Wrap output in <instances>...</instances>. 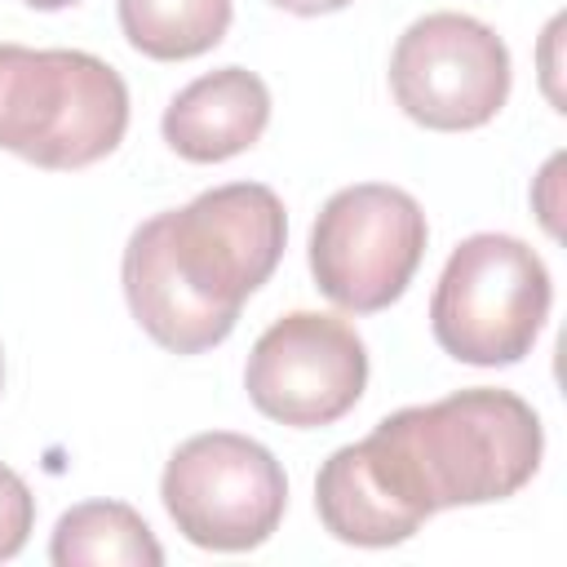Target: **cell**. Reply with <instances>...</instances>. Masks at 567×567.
Here are the masks:
<instances>
[{
  "label": "cell",
  "mask_w": 567,
  "mask_h": 567,
  "mask_svg": "<svg viewBox=\"0 0 567 567\" xmlns=\"http://www.w3.org/2000/svg\"><path fill=\"white\" fill-rule=\"evenodd\" d=\"M27 9H44V13H53V9H71V4H80V0H22Z\"/></svg>",
  "instance_id": "5bb4252c"
},
{
  "label": "cell",
  "mask_w": 567,
  "mask_h": 567,
  "mask_svg": "<svg viewBox=\"0 0 567 567\" xmlns=\"http://www.w3.org/2000/svg\"><path fill=\"white\" fill-rule=\"evenodd\" d=\"M31 527H35V496L9 465H0V563L22 554Z\"/></svg>",
  "instance_id": "7c38bea8"
},
{
  "label": "cell",
  "mask_w": 567,
  "mask_h": 567,
  "mask_svg": "<svg viewBox=\"0 0 567 567\" xmlns=\"http://www.w3.org/2000/svg\"><path fill=\"white\" fill-rule=\"evenodd\" d=\"M425 239V213L408 190L385 182L346 186L319 208L310 230L315 288L350 315H377L408 292Z\"/></svg>",
  "instance_id": "8992f818"
},
{
  "label": "cell",
  "mask_w": 567,
  "mask_h": 567,
  "mask_svg": "<svg viewBox=\"0 0 567 567\" xmlns=\"http://www.w3.org/2000/svg\"><path fill=\"white\" fill-rule=\"evenodd\" d=\"M173 527L217 554H244L275 536L288 509V478L270 447L235 430L186 439L159 478Z\"/></svg>",
  "instance_id": "5b68a950"
},
{
  "label": "cell",
  "mask_w": 567,
  "mask_h": 567,
  "mask_svg": "<svg viewBox=\"0 0 567 567\" xmlns=\"http://www.w3.org/2000/svg\"><path fill=\"white\" fill-rule=\"evenodd\" d=\"M0 390H4V350H0Z\"/></svg>",
  "instance_id": "9a60e30c"
},
{
  "label": "cell",
  "mask_w": 567,
  "mask_h": 567,
  "mask_svg": "<svg viewBox=\"0 0 567 567\" xmlns=\"http://www.w3.org/2000/svg\"><path fill=\"white\" fill-rule=\"evenodd\" d=\"M545 430L514 390H456L399 408L359 443L337 447L315 478L319 523L359 549L403 545L425 518L505 501L540 470Z\"/></svg>",
  "instance_id": "6da1fadb"
},
{
  "label": "cell",
  "mask_w": 567,
  "mask_h": 567,
  "mask_svg": "<svg viewBox=\"0 0 567 567\" xmlns=\"http://www.w3.org/2000/svg\"><path fill=\"white\" fill-rule=\"evenodd\" d=\"M128 128L120 71L84 49L0 44V151L35 168H89Z\"/></svg>",
  "instance_id": "3957f363"
},
{
  "label": "cell",
  "mask_w": 567,
  "mask_h": 567,
  "mask_svg": "<svg viewBox=\"0 0 567 567\" xmlns=\"http://www.w3.org/2000/svg\"><path fill=\"white\" fill-rule=\"evenodd\" d=\"M120 31L155 62H186L221 44L230 0H120Z\"/></svg>",
  "instance_id": "8fae6325"
},
{
  "label": "cell",
  "mask_w": 567,
  "mask_h": 567,
  "mask_svg": "<svg viewBox=\"0 0 567 567\" xmlns=\"http://www.w3.org/2000/svg\"><path fill=\"white\" fill-rule=\"evenodd\" d=\"M368 385V346L354 323L319 310H292L275 319L244 368L252 408L292 430H319L341 421Z\"/></svg>",
  "instance_id": "ba28073f"
},
{
  "label": "cell",
  "mask_w": 567,
  "mask_h": 567,
  "mask_svg": "<svg viewBox=\"0 0 567 567\" xmlns=\"http://www.w3.org/2000/svg\"><path fill=\"white\" fill-rule=\"evenodd\" d=\"M549 301L540 252L514 235L483 230L452 248L430 297V328L456 363L509 368L532 354Z\"/></svg>",
  "instance_id": "277c9868"
},
{
  "label": "cell",
  "mask_w": 567,
  "mask_h": 567,
  "mask_svg": "<svg viewBox=\"0 0 567 567\" xmlns=\"http://www.w3.org/2000/svg\"><path fill=\"white\" fill-rule=\"evenodd\" d=\"M266 4H275V9H284V13H297V18H319V13L346 9L350 0H266Z\"/></svg>",
  "instance_id": "4fadbf2b"
},
{
  "label": "cell",
  "mask_w": 567,
  "mask_h": 567,
  "mask_svg": "<svg viewBox=\"0 0 567 567\" xmlns=\"http://www.w3.org/2000/svg\"><path fill=\"white\" fill-rule=\"evenodd\" d=\"M53 567H159L164 549L146 518L124 501L71 505L49 540Z\"/></svg>",
  "instance_id": "30bf717a"
},
{
  "label": "cell",
  "mask_w": 567,
  "mask_h": 567,
  "mask_svg": "<svg viewBox=\"0 0 567 567\" xmlns=\"http://www.w3.org/2000/svg\"><path fill=\"white\" fill-rule=\"evenodd\" d=\"M270 124V89L244 66H217L190 80L159 120L164 142L190 164H221L248 151Z\"/></svg>",
  "instance_id": "9c48e42d"
},
{
  "label": "cell",
  "mask_w": 567,
  "mask_h": 567,
  "mask_svg": "<svg viewBox=\"0 0 567 567\" xmlns=\"http://www.w3.org/2000/svg\"><path fill=\"white\" fill-rule=\"evenodd\" d=\"M509 49L470 13L416 18L390 53V93L399 111L434 133H465L496 120L509 97Z\"/></svg>",
  "instance_id": "52a82bcc"
},
{
  "label": "cell",
  "mask_w": 567,
  "mask_h": 567,
  "mask_svg": "<svg viewBox=\"0 0 567 567\" xmlns=\"http://www.w3.org/2000/svg\"><path fill=\"white\" fill-rule=\"evenodd\" d=\"M284 239L288 217L270 186H213L128 235L124 301L155 346L204 354L235 332L244 301L275 275Z\"/></svg>",
  "instance_id": "7a4b0ae2"
}]
</instances>
